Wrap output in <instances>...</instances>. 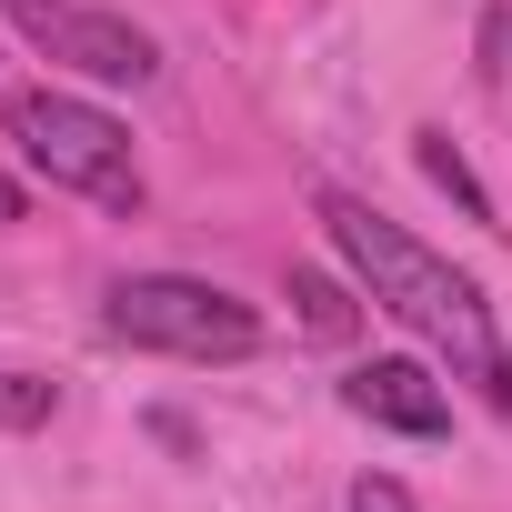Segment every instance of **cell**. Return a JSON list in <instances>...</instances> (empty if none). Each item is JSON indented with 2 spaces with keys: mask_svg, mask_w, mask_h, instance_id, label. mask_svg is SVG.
Instances as JSON below:
<instances>
[{
  "mask_svg": "<svg viewBox=\"0 0 512 512\" xmlns=\"http://www.w3.org/2000/svg\"><path fill=\"white\" fill-rule=\"evenodd\" d=\"M0 221H21V181L11 171H0Z\"/></svg>",
  "mask_w": 512,
  "mask_h": 512,
  "instance_id": "cell-10",
  "label": "cell"
},
{
  "mask_svg": "<svg viewBox=\"0 0 512 512\" xmlns=\"http://www.w3.org/2000/svg\"><path fill=\"white\" fill-rule=\"evenodd\" d=\"M322 231L342 241V262L362 272V292H372V312H392L402 332H422L442 362H452V382H472L492 412H512V342H502V322H492V302L442 262V251H422L392 211H372L362 191H322Z\"/></svg>",
  "mask_w": 512,
  "mask_h": 512,
  "instance_id": "cell-1",
  "label": "cell"
},
{
  "mask_svg": "<svg viewBox=\"0 0 512 512\" xmlns=\"http://www.w3.org/2000/svg\"><path fill=\"white\" fill-rule=\"evenodd\" d=\"M0 131L21 141V161L51 181V191H81V201H101V211H141V161H131V131L101 111V101H81V91H11L0 101Z\"/></svg>",
  "mask_w": 512,
  "mask_h": 512,
  "instance_id": "cell-2",
  "label": "cell"
},
{
  "mask_svg": "<svg viewBox=\"0 0 512 512\" xmlns=\"http://www.w3.org/2000/svg\"><path fill=\"white\" fill-rule=\"evenodd\" d=\"M292 302H302V332H312V342H352V332H362V302H352L332 272H292Z\"/></svg>",
  "mask_w": 512,
  "mask_h": 512,
  "instance_id": "cell-7",
  "label": "cell"
},
{
  "mask_svg": "<svg viewBox=\"0 0 512 512\" xmlns=\"http://www.w3.org/2000/svg\"><path fill=\"white\" fill-rule=\"evenodd\" d=\"M101 332L131 352H171V362H251L262 352V312L231 302L201 272H121L101 302Z\"/></svg>",
  "mask_w": 512,
  "mask_h": 512,
  "instance_id": "cell-3",
  "label": "cell"
},
{
  "mask_svg": "<svg viewBox=\"0 0 512 512\" xmlns=\"http://www.w3.org/2000/svg\"><path fill=\"white\" fill-rule=\"evenodd\" d=\"M342 412L352 422H372V432H402V442H442L452 432V392L422 372V362H352L342 372Z\"/></svg>",
  "mask_w": 512,
  "mask_h": 512,
  "instance_id": "cell-5",
  "label": "cell"
},
{
  "mask_svg": "<svg viewBox=\"0 0 512 512\" xmlns=\"http://www.w3.org/2000/svg\"><path fill=\"white\" fill-rule=\"evenodd\" d=\"M0 21H11L41 61L81 71V81H111V91H141L161 81V41L121 11H81V0H0Z\"/></svg>",
  "mask_w": 512,
  "mask_h": 512,
  "instance_id": "cell-4",
  "label": "cell"
},
{
  "mask_svg": "<svg viewBox=\"0 0 512 512\" xmlns=\"http://www.w3.org/2000/svg\"><path fill=\"white\" fill-rule=\"evenodd\" d=\"M352 512H412V492H402L392 472H362V482H352Z\"/></svg>",
  "mask_w": 512,
  "mask_h": 512,
  "instance_id": "cell-9",
  "label": "cell"
},
{
  "mask_svg": "<svg viewBox=\"0 0 512 512\" xmlns=\"http://www.w3.org/2000/svg\"><path fill=\"white\" fill-rule=\"evenodd\" d=\"M412 161H422V181H432V191H442V201H452L462 221H482V231H502V221H492V191L472 181V161L452 151V131H412Z\"/></svg>",
  "mask_w": 512,
  "mask_h": 512,
  "instance_id": "cell-6",
  "label": "cell"
},
{
  "mask_svg": "<svg viewBox=\"0 0 512 512\" xmlns=\"http://www.w3.org/2000/svg\"><path fill=\"white\" fill-rule=\"evenodd\" d=\"M51 402H61V392H51L41 372H0V422H11V432H41Z\"/></svg>",
  "mask_w": 512,
  "mask_h": 512,
  "instance_id": "cell-8",
  "label": "cell"
}]
</instances>
